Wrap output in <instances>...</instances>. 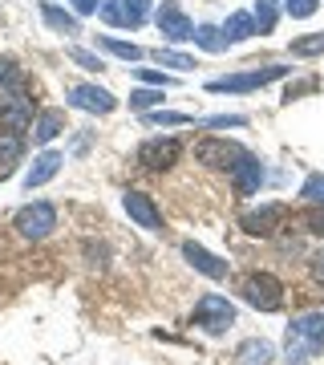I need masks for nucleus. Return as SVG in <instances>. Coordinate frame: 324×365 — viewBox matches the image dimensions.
Returning a JSON list of instances; mask_svg holds the SVG:
<instances>
[{"label":"nucleus","instance_id":"nucleus-1","mask_svg":"<svg viewBox=\"0 0 324 365\" xmlns=\"http://www.w3.org/2000/svg\"><path fill=\"white\" fill-rule=\"evenodd\" d=\"M324 349V313L296 317L284 333V361L288 365H312Z\"/></svg>","mask_w":324,"mask_h":365},{"label":"nucleus","instance_id":"nucleus-2","mask_svg":"<svg viewBox=\"0 0 324 365\" xmlns=\"http://www.w3.org/2000/svg\"><path fill=\"white\" fill-rule=\"evenodd\" d=\"M191 321L203 329V333L219 337V333H227V329L235 325V304L227 297H219V292H203V297H199V304H194Z\"/></svg>","mask_w":324,"mask_h":365},{"label":"nucleus","instance_id":"nucleus-3","mask_svg":"<svg viewBox=\"0 0 324 365\" xmlns=\"http://www.w3.org/2000/svg\"><path fill=\"white\" fill-rule=\"evenodd\" d=\"M239 292H244V300L251 304V309H259V313H280V309H284V284H280L276 276H268V272L244 276Z\"/></svg>","mask_w":324,"mask_h":365},{"label":"nucleus","instance_id":"nucleus-4","mask_svg":"<svg viewBox=\"0 0 324 365\" xmlns=\"http://www.w3.org/2000/svg\"><path fill=\"white\" fill-rule=\"evenodd\" d=\"M13 227L21 240H45V235H53V227H57V207L53 203H45V199H37V203H25V207L13 215Z\"/></svg>","mask_w":324,"mask_h":365},{"label":"nucleus","instance_id":"nucleus-5","mask_svg":"<svg viewBox=\"0 0 324 365\" xmlns=\"http://www.w3.org/2000/svg\"><path fill=\"white\" fill-rule=\"evenodd\" d=\"M288 78V66H263V69H247V73H227V78L207 81L211 93H247V90H263L268 81Z\"/></svg>","mask_w":324,"mask_h":365},{"label":"nucleus","instance_id":"nucleus-6","mask_svg":"<svg viewBox=\"0 0 324 365\" xmlns=\"http://www.w3.org/2000/svg\"><path fill=\"white\" fill-rule=\"evenodd\" d=\"M244 155H247L244 146L227 143V138H203V143L194 146V158H199L203 167H215V170H235V163Z\"/></svg>","mask_w":324,"mask_h":365},{"label":"nucleus","instance_id":"nucleus-7","mask_svg":"<svg viewBox=\"0 0 324 365\" xmlns=\"http://www.w3.org/2000/svg\"><path fill=\"white\" fill-rule=\"evenodd\" d=\"M65 102L73 106V110H85V114H114V110H117V98H114V93L102 90V86H90V81L69 86Z\"/></svg>","mask_w":324,"mask_h":365},{"label":"nucleus","instance_id":"nucleus-8","mask_svg":"<svg viewBox=\"0 0 324 365\" xmlns=\"http://www.w3.org/2000/svg\"><path fill=\"white\" fill-rule=\"evenodd\" d=\"M158 21V33L170 41V45H179V41H194V21L179 9V0H162V9L155 13Z\"/></svg>","mask_w":324,"mask_h":365},{"label":"nucleus","instance_id":"nucleus-9","mask_svg":"<svg viewBox=\"0 0 324 365\" xmlns=\"http://www.w3.org/2000/svg\"><path fill=\"white\" fill-rule=\"evenodd\" d=\"M182 155V143L179 138H146L142 146H138V163H142L146 170H167L174 167Z\"/></svg>","mask_w":324,"mask_h":365},{"label":"nucleus","instance_id":"nucleus-10","mask_svg":"<svg viewBox=\"0 0 324 365\" xmlns=\"http://www.w3.org/2000/svg\"><path fill=\"white\" fill-rule=\"evenodd\" d=\"M122 207H126V215L138 223V227L162 232V211L155 207V199L146 195V191H126V195H122Z\"/></svg>","mask_w":324,"mask_h":365},{"label":"nucleus","instance_id":"nucleus-11","mask_svg":"<svg viewBox=\"0 0 324 365\" xmlns=\"http://www.w3.org/2000/svg\"><path fill=\"white\" fill-rule=\"evenodd\" d=\"M284 220H288V207H284V203H263V207L247 211L239 223H244L247 235H276Z\"/></svg>","mask_w":324,"mask_h":365},{"label":"nucleus","instance_id":"nucleus-12","mask_svg":"<svg viewBox=\"0 0 324 365\" xmlns=\"http://www.w3.org/2000/svg\"><path fill=\"white\" fill-rule=\"evenodd\" d=\"M0 122L9 130H25L28 122H33V98H28V90L0 93Z\"/></svg>","mask_w":324,"mask_h":365},{"label":"nucleus","instance_id":"nucleus-13","mask_svg":"<svg viewBox=\"0 0 324 365\" xmlns=\"http://www.w3.org/2000/svg\"><path fill=\"white\" fill-rule=\"evenodd\" d=\"M182 256H187V264H191L194 272L211 276V280H227V272H231V264L219 260V256H211L207 248H199L194 240H187V244H182Z\"/></svg>","mask_w":324,"mask_h":365},{"label":"nucleus","instance_id":"nucleus-14","mask_svg":"<svg viewBox=\"0 0 324 365\" xmlns=\"http://www.w3.org/2000/svg\"><path fill=\"white\" fill-rule=\"evenodd\" d=\"M231 182H235V195H256L259 182H263V163L256 155H244L231 170Z\"/></svg>","mask_w":324,"mask_h":365},{"label":"nucleus","instance_id":"nucleus-15","mask_svg":"<svg viewBox=\"0 0 324 365\" xmlns=\"http://www.w3.org/2000/svg\"><path fill=\"white\" fill-rule=\"evenodd\" d=\"M61 163L65 158L57 155V150H41L37 158H33V167H28V175H25V191H37V187H45V182L61 170Z\"/></svg>","mask_w":324,"mask_h":365},{"label":"nucleus","instance_id":"nucleus-16","mask_svg":"<svg viewBox=\"0 0 324 365\" xmlns=\"http://www.w3.org/2000/svg\"><path fill=\"white\" fill-rule=\"evenodd\" d=\"M57 134H65V110H41L37 122H33V143L49 146Z\"/></svg>","mask_w":324,"mask_h":365},{"label":"nucleus","instance_id":"nucleus-17","mask_svg":"<svg viewBox=\"0 0 324 365\" xmlns=\"http://www.w3.org/2000/svg\"><path fill=\"white\" fill-rule=\"evenodd\" d=\"M21 155H25V134L4 126V130H0V179L16 167V158H21Z\"/></svg>","mask_w":324,"mask_h":365},{"label":"nucleus","instance_id":"nucleus-18","mask_svg":"<svg viewBox=\"0 0 324 365\" xmlns=\"http://www.w3.org/2000/svg\"><path fill=\"white\" fill-rule=\"evenodd\" d=\"M41 16H45V25H49L53 33H65V37L81 33V29H78V16H73V13H65V9H57L53 0H41Z\"/></svg>","mask_w":324,"mask_h":365},{"label":"nucleus","instance_id":"nucleus-19","mask_svg":"<svg viewBox=\"0 0 324 365\" xmlns=\"http://www.w3.org/2000/svg\"><path fill=\"white\" fill-rule=\"evenodd\" d=\"M272 357H276V349L268 345V341H244L239 345V353H235V365H272Z\"/></svg>","mask_w":324,"mask_h":365},{"label":"nucleus","instance_id":"nucleus-20","mask_svg":"<svg viewBox=\"0 0 324 365\" xmlns=\"http://www.w3.org/2000/svg\"><path fill=\"white\" fill-rule=\"evenodd\" d=\"M256 33H259V29H256V16H251V13H231V16H227V25H223L227 45H239V41L256 37Z\"/></svg>","mask_w":324,"mask_h":365},{"label":"nucleus","instance_id":"nucleus-21","mask_svg":"<svg viewBox=\"0 0 324 365\" xmlns=\"http://www.w3.org/2000/svg\"><path fill=\"white\" fill-rule=\"evenodd\" d=\"M16 90H28L25 69L16 61H9V57H0V93H16Z\"/></svg>","mask_w":324,"mask_h":365},{"label":"nucleus","instance_id":"nucleus-22","mask_svg":"<svg viewBox=\"0 0 324 365\" xmlns=\"http://www.w3.org/2000/svg\"><path fill=\"white\" fill-rule=\"evenodd\" d=\"M194 45L207 53H223L227 49V37H223V29L215 25H194Z\"/></svg>","mask_w":324,"mask_h":365},{"label":"nucleus","instance_id":"nucleus-23","mask_svg":"<svg viewBox=\"0 0 324 365\" xmlns=\"http://www.w3.org/2000/svg\"><path fill=\"white\" fill-rule=\"evenodd\" d=\"M98 49L114 53V57H122V61H142V49L134 45V41H117V37H98Z\"/></svg>","mask_w":324,"mask_h":365},{"label":"nucleus","instance_id":"nucleus-24","mask_svg":"<svg viewBox=\"0 0 324 365\" xmlns=\"http://www.w3.org/2000/svg\"><path fill=\"white\" fill-rule=\"evenodd\" d=\"M251 16H256L259 37H268V33L276 29V16H280V13H276V0H256V13H251Z\"/></svg>","mask_w":324,"mask_h":365},{"label":"nucleus","instance_id":"nucleus-25","mask_svg":"<svg viewBox=\"0 0 324 365\" xmlns=\"http://www.w3.org/2000/svg\"><path fill=\"white\" fill-rule=\"evenodd\" d=\"M150 13V0H122V25L126 29H138Z\"/></svg>","mask_w":324,"mask_h":365},{"label":"nucleus","instance_id":"nucleus-26","mask_svg":"<svg viewBox=\"0 0 324 365\" xmlns=\"http://www.w3.org/2000/svg\"><path fill=\"white\" fill-rule=\"evenodd\" d=\"M155 106H162V90L158 86H146V90L130 93V110H155Z\"/></svg>","mask_w":324,"mask_h":365},{"label":"nucleus","instance_id":"nucleus-27","mask_svg":"<svg viewBox=\"0 0 324 365\" xmlns=\"http://www.w3.org/2000/svg\"><path fill=\"white\" fill-rule=\"evenodd\" d=\"M158 66H170L179 69V73H187V69H194V57H187V53H174V49H158Z\"/></svg>","mask_w":324,"mask_h":365},{"label":"nucleus","instance_id":"nucleus-28","mask_svg":"<svg viewBox=\"0 0 324 365\" xmlns=\"http://www.w3.org/2000/svg\"><path fill=\"white\" fill-rule=\"evenodd\" d=\"M292 53H296V57H316V53H324V33L296 37V41H292Z\"/></svg>","mask_w":324,"mask_h":365},{"label":"nucleus","instance_id":"nucleus-29","mask_svg":"<svg viewBox=\"0 0 324 365\" xmlns=\"http://www.w3.org/2000/svg\"><path fill=\"white\" fill-rule=\"evenodd\" d=\"M300 195L308 199V203H316V207H324V175H320V170L304 179V187H300Z\"/></svg>","mask_w":324,"mask_h":365},{"label":"nucleus","instance_id":"nucleus-30","mask_svg":"<svg viewBox=\"0 0 324 365\" xmlns=\"http://www.w3.org/2000/svg\"><path fill=\"white\" fill-rule=\"evenodd\" d=\"M284 9L292 21H308V16H316V9H320V0H284Z\"/></svg>","mask_w":324,"mask_h":365},{"label":"nucleus","instance_id":"nucleus-31","mask_svg":"<svg viewBox=\"0 0 324 365\" xmlns=\"http://www.w3.org/2000/svg\"><path fill=\"white\" fill-rule=\"evenodd\" d=\"M69 57H73V61H78L81 69H90V73H98V69H105V66H102V57H98V53H90V49H78V45L69 49Z\"/></svg>","mask_w":324,"mask_h":365},{"label":"nucleus","instance_id":"nucleus-32","mask_svg":"<svg viewBox=\"0 0 324 365\" xmlns=\"http://www.w3.org/2000/svg\"><path fill=\"white\" fill-rule=\"evenodd\" d=\"M146 122H150V126H187L191 114H170V110H158V114H146Z\"/></svg>","mask_w":324,"mask_h":365},{"label":"nucleus","instance_id":"nucleus-33","mask_svg":"<svg viewBox=\"0 0 324 365\" xmlns=\"http://www.w3.org/2000/svg\"><path fill=\"white\" fill-rule=\"evenodd\" d=\"M244 122H247L244 114H219V118H207L203 126H207V130H227V126H244Z\"/></svg>","mask_w":324,"mask_h":365},{"label":"nucleus","instance_id":"nucleus-34","mask_svg":"<svg viewBox=\"0 0 324 365\" xmlns=\"http://www.w3.org/2000/svg\"><path fill=\"white\" fill-rule=\"evenodd\" d=\"M102 21L105 25H122V0H105L102 4Z\"/></svg>","mask_w":324,"mask_h":365},{"label":"nucleus","instance_id":"nucleus-35","mask_svg":"<svg viewBox=\"0 0 324 365\" xmlns=\"http://www.w3.org/2000/svg\"><path fill=\"white\" fill-rule=\"evenodd\" d=\"M138 81L158 86V90H167V86H170V78H167V73H158V69H138Z\"/></svg>","mask_w":324,"mask_h":365},{"label":"nucleus","instance_id":"nucleus-36","mask_svg":"<svg viewBox=\"0 0 324 365\" xmlns=\"http://www.w3.org/2000/svg\"><path fill=\"white\" fill-rule=\"evenodd\" d=\"M304 227H308L312 235H320V240H324V207H316V211H312L308 220H304Z\"/></svg>","mask_w":324,"mask_h":365},{"label":"nucleus","instance_id":"nucleus-37","mask_svg":"<svg viewBox=\"0 0 324 365\" xmlns=\"http://www.w3.org/2000/svg\"><path fill=\"white\" fill-rule=\"evenodd\" d=\"M312 276H316V284H324V248L312 256Z\"/></svg>","mask_w":324,"mask_h":365},{"label":"nucleus","instance_id":"nucleus-38","mask_svg":"<svg viewBox=\"0 0 324 365\" xmlns=\"http://www.w3.org/2000/svg\"><path fill=\"white\" fill-rule=\"evenodd\" d=\"M73 13H78V16H90V13H98V0H73Z\"/></svg>","mask_w":324,"mask_h":365}]
</instances>
